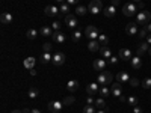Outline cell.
Here are the masks:
<instances>
[{
  "label": "cell",
  "mask_w": 151,
  "mask_h": 113,
  "mask_svg": "<svg viewBox=\"0 0 151 113\" xmlns=\"http://www.w3.org/2000/svg\"><path fill=\"white\" fill-rule=\"evenodd\" d=\"M70 6H71V5H68V3L65 2V3H62V5H60L59 11L62 12V14H65V15H68V14H70Z\"/></svg>",
  "instance_id": "33"
},
{
  "label": "cell",
  "mask_w": 151,
  "mask_h": 113,
  "mask_svg": "<svg viewBox=\"0 0 151 113\" xmlns=\"http://www.w3.org/2000/svg\"><path fill=\"white\" fill-rule=\"evenodd\" d=\"M136 12H137V8H136V5L134 3H125L124 5V8H122V14L125 15V17H133V15H136Z\"/></svg>",
  "instance_id": "5"
},
{
  "label": "cell",
  "mask_w": 151,
  "mask_h": 113,
  "mask_svg": "<svg viewBox=\"0 0 151 113\" xmlns=\"http://www.w3.org/2000/svg\"><path fill=\"white\" fill-rule=\"evenodd\" d=\"M112 80H113V75L109 71H101L97 77V83L101 84V86H107L109 83H112Z\"/></svg>",
  "instance_id": "1"
},
{
  "label": "cell",
  "mask_w": 151,
  "mask_h": 113,
  "mask_svg": "<svg viewBox=\"0 0 151 113\" xmlns=\"http://www.w3.org/2000/svg\"><path fill=\"white\" fill-rule=\"evenodd\" d=\"M52 59H53V56L50 54V53H42V56H41V64H42V65H47V64H50V62H52Z\"/></svg>",
  "instance_id": "26"
},
{
  "label": "cell",
  "mask_w": 151,
  "mask_h": 113,
  "mask_svg": "<svg viewBox=\"0 0 151 113\" xmlns=\"http://www.w3.org/2000/svg\"><path fill=\"white\" fill-rule=\"evenodd\" d=\"M83 113H97V112H95V107H94V106H89V104H88V106H85Z\"/></svg>",
  "instance_id": "39"
},
{
  "label": "cell",
  "mask_w": 151,
  "mask_h": 113,
  "mask_svg": "<svg viewBox=\"0 0 151 113\" xmlns=\"http://www.w3.org/2000/svg\"><path fill=\"white\" fill-rule=\"evenodd\" d=\"M85 36H86L89 41H92V39H98L100 32H98V29H97L95 26H88V27L85 29Z\"/></svg>",
  "instance_id": "4"
},
{
  "label": "cell",
  "mask_w": 151,
  "mask_h": 113,
  "mask_svg": "<svg viewBox=\"0 0 151 113\" xmlns=\"http://www.w3.org/2000/svg\"><path fill=\"white\" fill-rule=\"evenodd\" d=\"M147 29H148V32L151 33V23H148V24H147Z\"/></svg>",
  "instance_id": "50"
},
{
  "label": "cell",
  "mask_w": 151,
  "mask_h": 113,
  "mask_svg": "<svg viewBox=\"0 0 151 113\" xmlns=\"http://www.w3.org/2000/svg\"><path fill=\"white\" fill-rule=\"evenodd\" d=\"M148 53H150V56H151V47H150V50H148Z\"/></svg>",
  "instance_id": "58"
},
{
  "label": "cell",
  "mask_w": 151,
  "mask_h": 113,
  "mask_svg": "<svg viewBox=\"0 0 151 113\" xmlns=\"http://www.w3.org/2000/svg\"><path fill=\"white\" fill-rule=\"evenodd\" d=\"M100 48H101V44L98 42V39H92V41H89V44H88V50L92 51V53L100 51Z\"/></svg>",
  "instance_id": "17"
},
{
  "label": "cell",
  "mask_w": 151,
  "mask_h": 113,
  "mask_svg": "<svg viewBox=\"0 0 151 113\" xmlns=\"http://www.w3.org/2000/svg\"><path fill=\"white\" fill-rule=\"evenodd\" d=\"M52 27L55 29V32H58V30L60 29V23H59V21H53V23H52Z\"/></svg>",
  "instance_id": "42"
},
{
  "label": "cell",
  "mask_w": 151,
  "mask_h": 113,
  "mask_svg": "<svg viewBox=\"0 0 151 113\" xmlns=\"http://www.w3.org/2000/svg\"><path fill=\"white\" fill-rule=\"evenodd\" d=\"M82 39V32L80 30H74L73 33H71V41L73 42H79Z\"/></svg>",
  "instance_id": "27"
},
{
  "label": "cell",
  "mask_w": 151,
  "mask_h": 113,
  "mask_svg": "<svg viewBox=\"0 0 151 113\" xmlns=\"http://www.w3.org/2000/svg\"><path fill=\"white\" fill-rule=\"evenodd\" d=\"M100 92V86H98V83L97 82H94V83H89L86 86V94L88 95H91V97H94L95 94H98Z\"/></svg>",
  "instance_id": "9"
},
{
  "label": "cell",
  "mask_w": 151,
  "mask_h": 113,
  "mask_svg": "<svg viewBox=\"0 0 151 113\" xmlns=\"http://www.w3.org/2000/svg\"><path fill=\"white\" fill-rule=\"evenodd\" d=\"M30 112H32V110H29V109H24V110H23V113H30Z\"/></svg>",
  "instance_id": "53"
},
{
  "label": "cell",
  "mask_w": 151,
  "mask_h": 113,
  "mask_svg": "<svg viewBox=\"0 0 151 113\" xmlns=\"http://www.w3.org/2000/svg\"><path fill=\"white\" fill-rule=\"evenodd\" d=\"M110 92H112V95H113V97L119 98V97L122 95V87H121V83H119V82H118V83H113V84H112Z\"/></svg>",
  "instance_id": "15"
},
{
  "label": "cell",
  "mask_w": 151,
  "mask_h": 113,
  "mask_svg": "<svg viewBox=\"0 0 151 113\" xmlns=\"http://www.w3.org/2000/svg\"><path fill=\"white\" fill-rule=\"evenodd\" d=\"M132 2H136V3H139V2H142V0H132Z\"/></svg>",
  "instance_id": "57"
},
{
  "label": "cell",
  "mask_w": 151,
  "mask_h": 113,
  "mask_svg": "<svg viewBox=\"0 0 151 113\" xmlns=\"http://www.w3.org/2000/svg\"><path fill=\"white\" fill-rule=\"evenodd\" d=\"M98 42L101 44V45H107V44H109V38H107V35H106V33H100V36H98Z\"/></svg>",
  "instance_id": "31"
},
{
  "label": "cell",
  "mask_w": 151,
  "mask_h": 113,
  "mask_svg": "<svg viewBox=\"0 0 151 113\" xmlns=\"http://www.w3.org/2000/svg\"><path fill=\"white\" fill-rule=\"evenodd\" d=\"M12 20H14V17H12L9 12H2V15H0V21H2L3 24L12 23Z\"/></svg>",
  "instance_id": "22"
},
{
  "label": "cell",
  "mask_w": 151,
  "mask_h": 113,
  "mask_svg": "<svg viewBox=\"0 0 151 113\" xmlns=\"http://www.w3.org/2000/svg\"><path fill=\"white\" fill-rule=\"evenodd\" d=\"M150 21H151V12L150 11H141L139 14L136 15V23L142 24V26H147Z\"/></svg>",
  "instance_id": "3"
},
{
  "label": "cell",
  "mask_w": 151,
  "mask_h": 113,
  "mask_svg": "<svg viewBox=\"0 0 151 113\" xmlns=\"http://www.w3.org/2000/svg\"><path fill=\"white\" fill-rule=\"evenodd\" d=\"M35 64H36V59L35 57H26V59L23 60V67L26 68V69H29V71L35 68Z\"/></svg>",
  "instance_id": "16"
},
{
  "label": "cell",
  "mask_w": 151,
  "mask_h": 113,
  "mask_svg": "<svg viewBox=\"0 0 151 113\" xmlns=\"http://www.w3.org/2000/svg\"><path fill=\"white\" fill-rule=\"evenodd\" d=\"M11 113H23V112H21V110H12Z\"/></svg>",
  "instance_id": "54"
},
{
  "label": "cell",
  "mask_w": 151,
  "mask_h": 113,
  "mask_svg": "<svg viewBox=\"0 0 151 113\" xmlns=\"http://www.w3.org/2000/svg\"><path fill=\"white\" fill-rule=\"evenodd\" d=\"M118 64V56H112L110 59H109V65L110 67H115Z\"/></svg>",
  "instance_id": "41"
},
{
  "label": "cell",
  "mask_w": 151,
  "mask_h": 113,
  "mask_svg": "<svg viewBox=\"0 0 151 113\" xmlns=\"http://www.w3.org/2000/svg\"><path fill=\"white\" fill-rule=\"evenodd\" d=\"M30 113H41V112H40V110H38V109H33V110H32Z\"/></svg>",
  "instance_id": "51"
},
{
  "label": "cell",
  "mask_w": 151,
  "mask_h": 113,
  "mask_svg": "<svg viewBox=\"0 0 151 113\" xmlns=\"http://www.w3.org/2000/svg\"><path fill=\"white\" fill-rule=\"evenodd\" d=\"M62 107H64V104H62V101H50L47 109L50 113H59L62 110Z\"/></svg>",
  "instance_id": "6"
},
{
  "label": "cell",
  "mask_w": 151,
  "mask_h": 113,
  "mask_svg": "<svg viewBox=\"0 0 151 113\" xmlns=\"http://www.w3.org/2000/svg\"><path fill=\"white\" fill-rule=\"evenodd\" d=\"M74 101H76L74 97H67V98L62 99V104H64V107H70L71 104H74Z\"/></svg>",
  "instance_id": "29"
},
{
  "label": "cell",
  "mask_w": 151,
  "mask_h": 113,
  "mask_svg": "<svg viewBox=\"0 0 151 113\" xmlns=\"http://www.w3.org/2000/svg\"><path fill=\"white\" fill-rule=\"evenodd\" d=\"M144 2H139V3H136V8H137V11H144Z\"/></svg>",
  "instance_id": "46"
},
{
  "label": "cell",
  "mask_w": 151,
  "mask_h": 113,
  "mask_svg": "<svg viewBox=\"0 0 151 113\" xmlns=\"http://www.w3.org/2000/svg\"><path fill=\"white\" fill-rule=\"evenodd\" d=\"M145 39H147V42H148V44L151 45V33H148V36L145 38Z\"/></svg>",
  "instance_id": "49"
},
{
  "label": "cell",
  "mask_w": 151,
  "mask_h": 113,
  "mask_svg": "<svg viewBox=\"0 0 151 113\" xmlns=\"http://www.w3.org/2000/svg\"><path fill=\"white\" fill-rule=\"evenodd\" d=\"M110 5H112V6H115V8H116V6L119 5V0H112V3H110Z\"/></svg>",
  "instance_id": "48"
},
{
  "label": "cell",
  "mask_w": 151,
  "mask_h": 113,
  "mask_svg": "<svg viewBox=\"0 0 151 113\" xmlns=\"http://www.w3.org/2000/svg\"><path fill=\"white\" fill-rule=\"evenodd\" d=\"M148 29H147V26H142V29L139 30V32H137V36H139L141 38V39H145V38L148 36Z\"/></svg>",
  "instance_id": "32"
},
{
  "label": "cell",
  "mask_w": 151,
  "mask_h": 113,
  "mask_svg": "<svg viewBox=\"0 0 151 113\" xmlns=\"http://www.w3.org/2000/svg\"><path fill=\"white\" fill-rule=\"evenodd\" d=\"M141 84H142L144 89H151V79H150V77H148V79H144V80L141 82Z\"/></svg>",
  "instance_id": "37"
},
{
  "label": "cell",
  "mask_w": 151,
  "mask_h": 113,
  "mask_svg": "<svg viewBox=\"0 0 151 113\" xmlns=\"http://www.w3.org/2000/svg\"><path fill=\"white\" fill-rule=\"evenodd\" d=\"M67 3H68V5H77L79 0H67Z\"/></svg>",
  "instance_id": "47"
},
{
  "label": "cell",
  "mask_w": 151,
  "mask_h": 113,
  "mask_svg": "<svg viewBox=\"0 0 151 113\" xmlns=\"http://www.w3.org/2000/svg\"><path fill=\"white\" fill-rule=\"evenodd\" d=\"M38 33H40L38 30H35V29H29V30L26 32V36H27V39H35Z\"/></svg>",
  "instance_id": "35"
},
{
  "label": "cell",
  "mask_w": 151,
  "mask_h": 113,
  "mask_svg": "<svg viewBox=\"0 0 151 113\" xmlns=\"http://www.w3.org/2000/svg\"><path fill=\"white\" fill-rule=\"evenodd\" d=\"M130 84H132V86H139V84H141V82L137 80V79H134V77H133V79H130Z\"/></svg>",
  "instance_id": "43"
},
{
  "label": "cell",
  "mask_w": 151,
  "mask_h": 113,
  "mask_svg": "<svg viewBox=\"0 0 151 113\" xmlns=\"http://www.w3.org/2000/svg\"><path fill=\"white\" fill-rule=\"evenodd\" d=\"M150 44L148 42H142L141 45H139V48H137V56H139V57H142L147 51H148V50H150Z\"/></svg>",
  "instance_id": "19"
},
{
  "label": "cell",
  "mask_w": 151,
  "mask_h": 113,
  "mask_svg": "<svg viewBox=\"0 0 151 113\" xmlns=\"http://www.w3.org/2000/svg\"><path fill=\"white\" fill-rule=\"evenodd\" d=\"M92 67H94L95 71L101 72V71L106 69V60H104V59H95V60H94V64H92Z\"/></svg>",
  "instance_id": "10"
},
{
  "label": "cell",
  "mask_w": 151,
  "mask_h": 113,
  "mask_svg": "<svg viewBox=\"0 0 151 113\" xmlns=\"http://www.w3.org/2000/svg\"><path fill=\"white\" fill-rule=\"evenodd\" d=\"M100 95H101V98H106V97H109L112 92L109 91V87L107 86H101V87H100V92H98Z\"/></svg>",
  "instance_id": "30"
},
{
  "label": "cell",
  "mask_w": 151,
  "mask_h": 113,
  "mask_svg": "<svg viewBox=\"0 0 151 113\" xmlns=\"http://www.w3.org/2000/svg\"><path fill=\"white\" fill-rule=\"evenodd\" d=\"M40 33H41L42 36H52V35H53L52 29H50L48 26H42V27L40 29Z\"/></svg>",
  "instance_id": "28"
},
{
  "label": "cell",
  "mask_w": 151,
  "mask_h": 113,
  "mask_svg": "<svg viewBox=\"0 0 151 113\" xmlns=\"http://www.w3.org/2000/svg\"><path fill=\"white\" fill-rule=\"evenodd\" d=\"M104 8H103V3H101V0H91L89 5H88V12H91L92 15H97L100 14Z\"/></svg>",
  "instance_id": "2"
},
{
  "label": "cell",
  "mask_w": 151,
  "mask_h": 113,
  "mask_svg": "<svg viewBox=\"0 0 151 113\" xmlns=\"http://www.w3.org/2000/svg\"><path fill=\"white\" fill-rule=\"evenodd\" d=\"M116 79H118L119 83H125V82H130V75L127 74V71H119Z\"/></svg>",
  "instance_id": "20"
},
{
  "label": "cell",
  "mask_w": 151,
  "mask_h": 113,
  "mask_svg": "<svg viewBox=\"0 0 151 113\" xmlns=\"http://www.w3.org/2000/svg\"><path fill=\"white\" fill-rule=\"evenodd\" d=\"M30 75H36V71L35 69H30Z\"/></svg>",
  "instance_id": "52"
},
{
  "label": "cell",
  "mask_w": 151,
  "mask_h": 113,
  "mask_svg": "<svg viewBox=\"0 0 151 113\" xmlns=\"http://www.w3.org/2000/svg\"><path fill=\"white\" fill-rule=\"evenodd\" d=\"M29 98H36L38 95H40V91L36 89V87H32V89H29Z\"/></svg>",
  "instance_id": "38"
},
{
  "label": "cell",
  "mask_w": 151,
  "mask_h": 113,
  "mask_svg": "<svg viewBox=\"0 0 151 113\" xmlns=\"http://www.w3.org/2000/svg\"><path fill=\"white\" fill-rule=\"evenodd\" d=\"M137 32H139V30H137V26H136V21H130L129 24H127V26H125V33H127V35H136Z\"/></svg>",
  "instance_id": "12"
},
{
  "label": "cell",
  "mask_w": 151,
  "mask_h": 113,
  "mask_svg": "<svg viewBox=\"0 0 151 113\" xmlns=\"http://www.w3.org/2000/svg\"><path fill=\"white\" fill-rule=\"evenodd\" d=\"M130 64H132V68H133V69H139V68L142 67V59L136 54L134 57L130 59Z\"/></svg>",
  "instance_id": "18"
},
{
  "label": "cell",
  "mask_w": 151,
  "mask_h": 113,
  "mask_svg": "<svg viewBox=\"0 0 151 113\" xmlns=\"http://www.w3.org/2000/svg\"><path fill=\"white\" fill-rule=\"evenodd\" d=\"M56 2H58V3H65L67 0H56Z\"/></svg>",
  "instance_id": "55"
},
{
  "label": "cell",
  "mask_w": 151,
  "mask_h": 113,
  "mask_svg": "<svg viewBox=\"0 0 151 113\" xmlns=\"http://www.w3.org/2000/svg\"><path fill=\"white\" fill-rule=\"evenodd\" d=\"M106 112H107V110H98L97 113H106Z\"/></svg>",
  "instance_id": "56"
},
{
  "label": "cell",
  "mask_w": 151,
  "mask_h": 113,
  "mask_svg": "<svg viewBox=\"0 0 151 113\" xmlns=\"http://www.w3.org/2000/svg\"><path fill=\"white\" fill-rule=\"evenodd\" d=\"M104 11V15L107 17V18H113V17H115V14H116V8L115 6H107L106 9H103Z\"/></svg>",
  "instance_id": "21"
},
{
  "label": "cell",
  "mask_w": 151,
  "mask_h": 113,
  "mask_svg": "<svg viewBox=\"0 0 151 113\" xmlns=\"http://www.w3.org/2000/svg\"><path fill=\"white\" fill-rule=\"evenodd\" d=\"M59 9H58V6H53V5H48V6H45V9H44V14L47 15V17H59Z\"/></svg>",
  "instance_id": "8"
},
{
  "label": "cell",
  "mask_w": 151,
  "mask_h": 113,
  "mask_svg": "<svg viewBox=\"0 0 151 113\" xmlns=\"http://www.w3.org/2000/svg\"><path fill=\"white\" fill-rule=\"evenodd\" d=\"M86 104H89V106H92V104H95V99L89 95V97H88V99H86Z\"/></svg>",
  "instance_id": "44"
},
{
  "label": "cell",
  "mask_w": 151,
  "mask_h": 113,
  "mask_svg": "<svg viewBox=\"0 0 151 113\" xmlns=\"http://www.w3.org/2000/svg\"><path fill=\"white\" fill-rule=\"evenodd\" d=\"M42 51L44 53H50V51H52V44H50V42L42 44Z\"/></svg>",
  "instance_id": "40"
},
{
  "label": "cell",
  "mask_w": 151,
  "mask_h": 113,
  "mask_svg": "<svg viewBox=\"0 0 151 113\" xmlns=\"http://www.w3.org/2000/svg\"><path fill=\"white\" fill-rule=\"evenodd\" d=\"M100 53H101V57H106V59H110L112 57V51H110V48L107 45H101Z\"/></svg>",
  "instance_id": "24"
},
{
  "label": "cell",
  "mask_w": 151,
  "mask_h": 113,
  "mask_svg": "<svg viewBox=\"0 0 151 113\" xmlns=\"http://www.w3.org/2000/svg\"><path fill=\"white\" fill-rule=\"evenodd\" d=\"M76 14H77V15H86L88 14V8L86 6H77V8H76Z\"/></svg>",
  "instance_id": "34"
},
{
  "label": "cell",
  "mask_w": 151,
  "mask_h": 113,
  "mask_svg": "<svg viewBox=\"0 0 151 113\" xmlns=\"http://www.w3.org/2000/svg\"><path fill=\"white\" fill-rule=\"evenodd\" d=\"M118 57H119L121 60H130V59H132V50H130V48H121Z\"/></svg>",
  "instance_id": "14"
},
{
  "label": "cell",
  "mask_w": 151,
  "mask_h": 113,
  "mask_svg": "<svg viewBox=\"0 0 151 113\" xmlns=\"http://www.w3.org/2000/svg\"><path fill=\"white\" fill-rule=\"evenodd\" d=\"M64 62H65V54H64V53L58 51V53H55V54H53L52 64H53L55 67H60V65H64Z\"/></svg>",
  "instance_id": "7"
},
{
  "label": "cell",
  "mask_w": 151,
  "mask_h": 113,
  "mask_svg": "<svg viewBox=\"0 0 151 113\" xmlns=\"http://www.w3.org/2000/svg\"><path fill=\"white\" fill-rule=\"evenodd\" d=\"M133 113H142V107L141 106H134L133 107Z\"/></svg>",
  "instance_id": "45"
},
{
  "label": "cell",
  "mask_w": 151,
  "mask_h": 113,
  "mask_svg": "<svg viewBox=\"0 0 151 113\" xmlns=\"http://www.w3.org/2000/svg\"><path fill=\"white\" fill-rule=\"evenodd\" d=\"M127 103H129L132 107L137 106V97H134V95H130V97L127 98Z\"/></svg>",
  "instance_id": "36"
},
{
  "label": "cell",
  "mask_w": 151,
  "mask_h": 113,
  "mask_svg": "<svg viewBox=\"0 0 151 113\" xmlns=\"http://www.w3.org/2000/svg\"><path fill=\"white\" fill-rule=\"evenodd\" d=\"M52 38H53V41H55V42H58V44H64V42L67 41V38H65V35L62 33L60 30H58V32H53Z\"/></svg>",
  "instance_id": "13"
},
{
  "label": "cell",
  "mask_w": 151,
  "mask_h": 113,
  "mask_svg": "<svg viewBox=\"0 0 151 113\" xmlns=\"http://www.w3.org/2000/svg\"><path fill=\"white\" fill-rule=\"evenodd\" d=\"M97 109H100V110H109V107H107V104H106V101L103 98H98V99H95V104H94Z\"/></svg>",
  "instance_id": "25"
},
{
  "label": "cell",
  "mask_w": 151,
  "mask_h": 113,
  "mask_svg": "<svg viewBox=\"0 0 151 113\" xmlns=\"http://www.w3.org/2000/svg\"><path fill=\"white\" fill-rule=\"evenodd\" d=\"M65 24L70 29H74L76 26H77V18H76L73 14H68V15H65Z\"/></svg>",
  "instance_id": "11"
},
{
  "label": "cell",
  "mask_w": 151,
  "mask_h": 113,
  "mask_svg": "<svg viewBox=\"0 0 151 113\" xmlns=\"http://www.w3.org/2000/svg\"><path fill=\"white\" fill-rule=\"evenodd\" d=\"M67 89L70 91V92H76L79 89V82L77 80H70L68 83H67Z\"/></svg>",
  "instance_id": "23"
}]
</instances>
